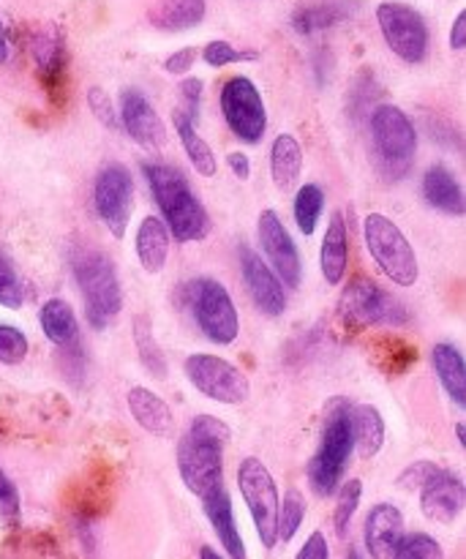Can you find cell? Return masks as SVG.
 I'll use <instances>...</instances> for the list:
<instances>
[{
	"mask_svg": "<svg viewBox=\"0 0 466 559\" xmlns=\"http://www.w3.org/2000/svg\"><path fill=\"white\" fill-rule=\"evenodd\" d=\"M232 440V429L222 418L196 415L178 442V473L183 486L205 500L224 486V448Z\"/></svg>",
	"mask_w": 466,
	"mask_h": 559,
	"instance_id": "6da1fadb",
	"label": "cell"
},
{
	"mask_svg": "<svg viewBox=\"0 0 466 559\" xmlns=\"http://www.w3.org/2000/svg\"><path fill=\"white\" fill-rule=\"evenodd\" d=\"M142 173H145L158 211L167 218L169 235L178 243H191V240L205 238L211 222H207L205 207H202L200 197L194 194L186 175L180 169L167 167V164H145Z\"/></svg>",
	"mask_w": 466,
	"mask_h": 559,
	"instance_id": "7a4b0ae2",
	"label": "cell"
},
{
	"mask_svg": "<svg viewBox=\"0 0 466 559\" xmlns=\"http://www.w3.org/2000/svg\"><path fill=\"white\" fill-rule=\"evenodd\" d=\"M349 413H353V407L347 402H333L325 415L320 448L309 464V484L314 495L320 497H331L342 486L344 473L349 467V456L355 451Z\"/></svg>",
	"mask_w": 466,
	"mask_h": 559,
	"instance_id": "3957f363",
	"label": "cell"
},
{
	"mask_svg": "<svg viewBox=\"0 0 466 559\" xmlns=\"http://www.w3.org/2000/svg\"><path fill=\"white\" fill-rule=\"evenodd\" d=\"M74 276L85 300V317L96 331L107 328L123 309V289L109 254L98 249H82L74 254Z\"/></svg>",
	"mask_w": 466,
	"mask_h": 559,
	"instance_id": "277c9868",
	"label": "cell"
},
{
	"mask_svg": "<svg viewBox=\"0 0 466 559\" xmlns=\"http://www.w3.org/2000/svg\"><path fill=\"white\" fill-rule=\"evenodd\" d=\"M363 240L371 260L398 287H415L420 278V262L413 243L385 213H369L363 218Z\"/></svg>",
	"mask_w": 466,
	"mask_h": 559,
	"instance_id": "5b68a950",
	"label": "cell"
},
{
	"mask_svg": "<svg viewBox=\"0 0 466 559\" xmlns=\"http://www.w3.org/2000/svg\"><path fill=\"white\" fill-rule=\"evenodd\" d=\"M371 140L380 156L382 167L391 169L396 178H402L415 162L418 153V129L396 104H380L371 115Z\"/></svg>",
	"mask_w": 466,
	"mask_h": 559,
	"instance_id": "8992f818",
	"label": "cell"
},
{
	"mask_svg": "<svg viewBox=\"0 0 466 559\" xmlns=\"http://www.w3.org/2000/svg\"><path fill=\"white\" fill-rule=\"evenodd\" d=\"M238 489L243 495L246 508L251 513L260 544L273 549L278 544V486L273 480L271 469L256 456H246L238 467Z\"/></svg>",
	"mask_w": 466,
	"mask_h": 559,
	"instance_id": "52a82bcc",
	"label": "cell"
},
{
	"mask_svg": "<svg viewBox=\"0 0 466 559\" xmlns=\"http://www.w3.org/2000/svg\"><path fill=\"white\" fill-rule=\"evenodd\" d=\"M191 311L207 342L229 347L240 336V314L229 289L218 278H196L191 284Z\"/></svg>",
	"mask_w": 466,
	"mask_h": 559,
	"instance_id": "ba28073f",
	"label": "cell"
},
{
	"mask_svg": "<svg viewBox=\"0 0 466 559\" xmlns=\"http://www.w3.org/2000/svg\"><path fill=\"white\" fill-rule=\"evenodd\" d=\"M338 314L347 325L369 328V325H404L407 311L402 300L393 298L385 287L369 276H358L344 287L338 300Z\"/></svg>",
	"mask_w": 466,
	"mask_h": 559,
	"instance_id": "9c48e42d",
	"label": "cell"
},
{
	"mask_svg": "<svg viewBox=\"0 0 466 559\" xmlns=\"http://www.w3.org/2000/svg\"><path fill=\"white\" fill-rule=\"evenodd\" d=\"M183 369L191 385H194L202 396L211 399V402L238 407V404H243L246 399L251 396L249 377H246L235 364L218 358V355H191V358H186Z\"/></svg>",
	"mask_w": 466,
	"mask_h": 559,
	"instance_id": "30bf717a",
	"label": "cell"
},
{
	"mask_svg": "<svg viewBox=\"0 0 466 559\" xmlns=\"http://www.w3.org/2000/svg\"><path fill=\"white\" fill-rule=\"evenodd\" d=\"M222 115L229 131L246 145L262 142L267 131V109L262 93L249 76H232L222 87Z\"/></svg>",
	"mask_w": 466,
	"mask_h": 559,
	"instance_id": "8fae6325",
	"label": "cell"
},
{
	"mask_svg": "<svg viewBox=\"0 0 466 559\" xmlns=\"http://www.w3.org/2000/svg\"><path fill=\"white\" fill-rule=\"evenodd\" d=\"M382 38L404 63H420L429 52V27L418 9L407 3H382L377 9Z\"/></svg>",
	"mask_w": 466,
	"mask_h": 559,
	"instance_id": "7c38bea8",
	"label": "cell"
},
{
	"mask_svg": "<svg viewBox=\"0 0 466 559\" xmlns=\"http://www.w3.org/2000/svg\"><path fill=\"white\" fill-rule=\"evenodd\" d=\"M93 205L104 227L112 233V238H123L131 222V207H134V178L123 164H107L96 175L93 186Z\"/></svg>",
	"mask_w": 466,
	"mask_h": 559,
	"instance_id": "4fadbf2b",
	"label": "cell"
},
{
	"mask_svg": "<svg viewBox=\"0 0 466 559\" xmlns=\"http://www.w3.org/2000/svg\"><path fill=\"white\" fill-rule=\"evenodd\" d=\"M256 235H260V246L265 251L267 262H271V271L278 276V282H284L292 289L300 287V282H303V257H300L289 229L284 227L282 216L271 211V207L262 211L260 222H256Z\"/></svg>",
	"mask_w": 466,
	"mask_h": 559,
	"instance_id": "5bb4252c",
	"label": "cell"
},
{
	"mask_svg": "<svg viewBox=\"0 0 466 559\" xmlns=\"http://www.w3.org/2000/svg\"><path fill=\"white\" fill-rule=\"evenodd\" d=\"M120 123H123L126 134L145 151L158 153L167 145V126L158 118L145 93L136 91V87H126L120 93Z\"/></svg>",
	"mask_w": 466,
	"mask_h": 559,
	"instance_id": "9a60e30c",
	"label": "cell"
},
{
	"mask_svg": "<svg viewBox=\"0 0 466 559\" xmlns=\"http://www.w3.org/2000/svg\"><path fill=\"white\" fill-rule=\"evenodd\" d=\"M240 271H243L246 289L262 314L282 317L287 311V289L271 271V265L249 246H240Z\"/></svg>",
	"mask_w": 466,
	"mask_h": 559,
	"instance_id": "2e32d148",
	"label": "cell"
},
{
	"mask_svg": "<svg viewBox=\"0 0 466 559\" xmlns=\"http://www.w3.org/2000/svg\"><path fill=\"white\" fill-rule=\"evenodd\" d=\"M33 60H36L38 76H41V85L47 91L49 102L52 104H65V44L63 36L58 33V27H47V31H38L33 36Z\"/></svg>",
	"mask_w": 466,
	"mask_h": 559,
	"instance_id": "e0dca14e",
	"label": "cell"
},
{
	"mask_svg": "<svg viewBox=\"0 0 466 559\" xmlns=\"http://www.w3.org/2000/svg\"><path fill=\"white\" fill-rule=\"evenodd\" d=\"M464 480L456 473L437 469L434 478L420 489V511L437 524H453L464 511Z\"/></svg>",
	"mask_w": 466,
	"mask_h": 559,
	"instance_id": "ac0fdd59",
	"label": "cell"
},
{
	"mask_svg": "<svg viewBox=\"0 0 466 559\" xmlns=\"http://www.w3.org/2000/svg\"><path fill=\"white\" fill-rule=\"evenodd\" d=\"M404 535V516L396 506L391 502H380L369 511L363 524V540L366 551L371 559H393L396 544Z\"/></svg>",
	"mask_w": 466,
	"mask_h": 559,
	"instance_id": "d6986e66",
	"label": "cell"
},
{
	"mask_svg": "<svg viewBox=\"0 0 466 559\" xmlns=\"http://www.w3.org/2000/svg\"><path fill=\"white\" fill-rule=\"evenodd\" d=\"M202 506H205L207 522H211L213 530H216L218 544L224 546V551H227L229 559H246V544L243 538H240L238 519H235V508H232V500H229V491L222 486V489H216L213 495H207L205 500H202Z\"/></svg>",
	"mask_w": 466,
	"mask_h": 559,
	"instance_id": "ffe728a7",
	"label": "cell"
},
{
	"mask_svg": "<svg viewBox=\"0 0 466 559\" xmlns=\"http://www.w3.org/2000/svg\"><path fill=\"white\" fill-rule=\"evenodd\" d=\"M349 267V229L344 213H333L320 246V271L327 284H344Z\"/></svg>",
	"mask_w": 466,
	"mask_h": 559,
	"instance_id": "44dd1931",
	"label": "cell"
},
{
	"mask_svg": "<svg viewBox=\"0 0 466 559\" xmlns=\"http://www.w3.org/2000/svg\"><path fill=\"white\" fill-rule=\"evenodd\" d=\"M129 413L131 418L136 420V426H140L142 431H147V435H156V437H167L169 431L175 429V415H172V407H169L167 402H164L158 393L147 391V388L136 385L129 391Z\"/></svg>",
	"mask_w": 466,
	"mask_h": 559,
	"instance_id": "7402d4cb",
	"label": "cell"
},
{
	"mask_svg": "<svg viewBox=\"0 0 466 559\" xmlns=\"http://www.w3.org/2000/svg\"><path fill=\"white\" fill-rule=\"evenodd\" d=\"M136 260H140L142 271L156 276V273L164 271L169 257V229L162 218L147 216L140 222V229H136Z\"/></svg>",
	"mask_w": 466,
	"mask_h": 559,
	"instance_id": "603a6c76",
	"label": "cell"
},
{
	"mask_svg": "<svg viewBox=\"0 0 466 559\" xmlns=\"http://www.w3.org/2000/svg\"><path fill=\"white\" fill-rule=\"evenodd\" d=\"M423 197L434 211L447 216H464V189L456 175L442 164L426 169L423 175Z\"/></svg>",
	"mask_w": 466,
	"mask_h": 559,
	"instance_id": "cb8c5ba5",
	"label": "cell"
},
{
	"mask_svg": "<svg viewBox=\"0 0 466 559\" xmlns=\"http://www.w3.org/2000/svg\"><path fill=\"white\" fill-rule=\"evenodd\" d=\"M41 331L55 347L74 349L80 347V322H76L74 309L63 298H49L38 311Z\"/></svg>",
	"mask_w": 466,
	"mask_h": 559,
	"instance_id": "d4e9b609",
	"label": "cell"
},
{
	"mask_svg": "<svg viewBox=\"0 0 466 559\" xmlns=\"http://www.w3.org/2000/svg\"><path fill=\"white\" fill-rule=\"evenodd\" d=\"M431 364H434L437 377H440L442 388H445L447 396L453 399L458 409L466 407V360L462 349L456 344H437L431 349Z\"/></svg>",
	"mask_w": 466,
	"mask_h": 559,
	"instance_id": "484cf974",
	"label": "cell"
},
{
	"mask_svg": "<svg viewBox=\"0 0 466 559\" xmlns=\"http://www.w3.org/2000/svg\"><path fill=\"white\" fill-rule=\"evenodd\" d=\"M303 175V147L292 134H278L271 145V178L278 191H292Z\"/></svg>",
	"mask_w": 466,
	"mask_h": 559,
	"instance_id": "4316f807",
	"label": "cell"
},
{
	"mask_svg": "<svg viewBox=\"0 0 466 559\" xmlns=\"http://www.w3.org/2000/svg\"><path fill=\"white\" fill-rule=\"evenodd\" d=\"M147 20L158 31H189L205 20V0H156Z\"/></svg>",
	"mask_w": 466,
	"mask_h": 559,
	"instance_id": "83f0119b",
	"label": "cell"
},
{
	"mask_svg": "<svg viewBox=\"0 0 466 559\" xmlns=\"http://www.w3.org/2000/svg\"><path fill=\"white\" fill-rule=\"evenodd\" d=\"M172 123H175V131H178V136H180V145H183L186 156H189L191 167H194L202 178H213L218 169L216 153H213V147L202 140L200 131H196L194 120L178 109V112L172 115Z\"/></svg>",
	"mask_w": 466,
	"mask_h": 559,
	"instance_id": "f1b7e54d",
	"label": "cell"
},
{
	"mask_svg": "<svg viewBox=\"0 0 466 559\" xmlns=\"http://www.w3.org/2000/svg\"><path fill=\"white\" fill-rule=\"evenodd\" d=\"M349 420H353L355 448L366 459H374L382 451V445H385V420H382L380 409L363 404V407H355L349 413Z\"/></svg>",
	"mask_w": 466,
	"mask_h": 559,
	"instance_id": "f546056e",
	"label": "cell"
},
{
	"mask_svg": "<svg viewBox=\"0 0 466 559\" xmlns=\"http://www.w3.org/2000/svg\"><path fill=\"white\" fill-rule=\"evenodd\" d=\"M322 211H325V191H322V186L306 183L295 191L292 216H295V224H298V229L303 238H311V235L316 233Z\"/></svg>",
	"mask_w": 466,
	"mask_h": 559,
	"instance_id": "4dcf8cb0",
	"label": "cell"
},
{
	"mask_svg": "<svg viewBox=\"0 0 466 559\" xmlns=\"http://www.w3.org/2000/svg\"><path fill=\"white\" fill-rule=\"evenodd\" d=\"M134 344H136V355H140V360H142V366H145L147 374H153L156 380H162V377L167 374V358H164L162 347H158V342H156L151 317H145V314L134 317Z\"/></svg>",
	"mask_w": 466,
	"mask_h": 559,
	"instance_id": "1f68e13d",
	"label": "cell"
},
{
	"mask_svg": "<svg viewBox=\"0 0 466 559\" xmlns=\"http://www.w3.org/2000/svg\"><path fill=\"white\" fill-rule=\"evenodd\" d=\"M374 360L385 374H404L418 360V347L407 338L385 336L374 344Z\"/></svg>",
	"mask_w": 466,
	"mask_h": 559,
	"instance_id": "d6a6232c",
	"label": "cell"
},
{
	"mask_svg": "<svg viewBox=\"0 0 466 559\" xmlns=\"http://www.w3.org/2000/svg\"><path fill=\"white\" fill-rule=\"evenodd\" d=\"M347 20V9L336 3H320V5H306L292 14V27L300 36H311V33L327 31V27L338 25Z\"/></svg>",
	"mask_w": 466,
	"mask_h": 559,
	"instance_id": "836d02e7",
	"label": "cell"
},
{
	"mask_svg": "<svg viewBox=\"0 0 466 559\" xmlns=\"http://www.w3.org/2000/svg\"><path fill=\"white\" fill-rule=\"evenodd\" d=\"M360 500H363V484L358 478L347 480L344 486H338V500L336 511H333V527H336L338 538H347L349 524H353L355 511L360 508Z\"/></svg>",
	"mask_w": 466,
	"mask_h": 559,
	"instance_id": "e575fe53",
	"label": "cell"
},
{
	"mask_svg": "<svg viewBox=\"0 0 466 559\" xmlns=\"http://www.w3.org/2000/svg\"><path fill=\"white\" fill-rule=\"evenodd\" d=\"M306 519V497L298 489H289L284 495L282 508H278V540L289 544V540L298 535V530L303 527Z\"/></svg>",
	"mask_w": 466,
	"mask_h": 559,
	"instance_id": "d590c367",
	"label": "cell"
},
{
	"mask_svg": "<svg viewBox=\"0 0 466 559\" xmlns=\"http://www.w3.org/2000/svg\"><path fill=\"white\" fill-rule=\"evenodd\" d=\"M393 559H445L440 540L431 538L426 533H409L402 535V540L396 544Z\"/></svg>",
	"mask_w": 466,
	"mask_h": 559,
	"instance_id": "8d00e7d4",
	"label": "cell"
},
{
	"mask_svg": "<svg viewBox=\"0 0 466 559\" xmlns=\"http://www.w3.org/2000/svg\"><path fill=\"white\" fill-rule=\"evenodd\" d=\"M25 300V287H22L20 273L14 271L11 260L0 254V306L5 309H20Z\"/></svg>",
	"mask_w": 466,
	"mask_h": 559,
	"instance_id": "74e56055",
	"label": "cell"
},
{
	"mask_svg": "<svg viewBox=\"0 0 466 559\" xmlns=\"http://www.w3.org/2000/svg\"><path fill=\"white\" fill-rule=\"evenodd\" d=\"M27 358V336L14 325H0V364L16 366Z\"/></svg>",
	"mask_w": 466,
	"mask_h": 559,
	"instance_id": "f35d334b",
	"label": "cell"
},
{
	"mask_svg": "<svg viewBox=\"0 0 466 559\" xmlns=\"http://www.w3.org/2000/svg\"><path fill=\"white\" fill-rule=\"evenodd\" d=\"M202 58H205L207 66L213 69H224L229 63H240V60H254L256 52H238L229 41H211L205 49H202Z\"/></svg>",
	"mask_w": 466,
	"mask_h": 559,
	"instance_id": "ab89813d",
	"label": "cell"
},
{
	"mask_svg": "<svg viewBox=\"0 0 466 559\" xmlns=\"http://www.w3.org/2000/svg\"><path fill=\"white\" fill-rule=\"evenodd\" d=\"M87 107H91V112L96 115L98 123H104L107 129H118V115H115L112 98L104 93V87L93 85L91 91H87Z\"/></svg>",
	"mask_w": 466,
	"mask_h": 559,
	"instance_id": "60d3db41",
	"label": "cell"
},
{
	"mask_svg": "<svg viewBox=\"0 0 466 559\" xmlns=\"http://www.w3.org/2000/svg\"><path fill=\"white\" fill-rule=\"evenodd\" d=\"M437 469H440V467H434L431 462L409 464V467L402 473V478H398V486H402V489H409V491H415V489L420 491L426 484H429L431 478H434Z\"/></svg>",
	"mask_w": 466,
	"mask_h": 559,
	"instance_id": "b9f144b4",
	"label": "cell"
},
{
	"mask_svg": "<svg viewBox=\"0 0 466 559\" xmlns=\"http://www.w3.org/2000/svg\"><path fill=\"white\" fill-rule=\"evenodd\" d=\"M0 513H3L9 522L20 519V495H16V486L11 484L9 475L0 469Z\"/></svg>",
	"mask_w": 466,
	"mask_h": 559,
	"instance_id": "7bdbcfd3",
	"label": "cell"
},
{
	"mask_svg": "<svg viewBox=\"0 0 466 559\" xmlns=\"http://www.w3.org/2000/svg\"><path fill=\"white\" fill-rule=\"evenodd\" d=\"M180 98H183L186 109H189V112H183V109H180V112L189 115V118L196 123V118H200L202 80H183V82H180Z\"/></svg>",
	"mask_w": 466,
	"mask_h": 559,
	"instance_id": "ee69618b",
	"label": "cell"
},
{
	"mask_svg": "<svg viewBox=\"0 0 466 559\" xmlns=\"http://www.w3.org/2000/svg\"><path fill=\"white\" fill-rule=\"evenodd\" d=\"M295 559H331V546H327L325 533H320V530L311 533L309 538H306V544L300 546Z\"/></svg>",
	"mask_w": 466,
	"mask_h": 559,
	"instance_id": "f6af8a7d",
	"label": "cell"
},
{
	"mask_svg": "<svg viewBox=\"0 0 466 559\" xmlns=\"http://www.w3.org/2000/svg\"><path fill=\"white\" fill-rule=\"evenodd\" d=\"M194 60H196V49L186 47V49H178V52L169 55V58L164 60V69H167L169 74H189L191 66H194Z\"/></svg>",
	"mask_w": 466,
	"mask_h": 559,
	"instance_id": "bcb514c9",
	"label": "cell"
},
{
	"mask_svg": "<svg viewBox=\"0 0 466 559\" xmlns=\"http://www.w3.org/2000/svg\"><path fill=\"white\" fill-rule=\"evenodd\" d=\"M227 164H229V169L238 175V180H249L251 178V162H249V156H246V153L232 151L227 156Z\"/></svg>",
	"mask_w": 466,
	"mask_h": 559,
	"instance_id": "7dc6e473",
	"label": "cell"
},
{
	"mask_svg": "<svg viewBox=\"0 0 466 559\" xmlns=\"http://www.w3.org/2000/svg\"><path fill=\"white\" fill-rule=\"evenodd\" d=\"M451 47L456 49V52H462L466 47V14L456 16V22H453V31H451Z\"/></svg>",
	"mask_w": 466,
	"mask_h": 559,
	"instance_id": "c3c4849f",
	"label": "cell"
},
{
	"mask_svg": "<svg viewBox=\"0 0 466 559\" xmlns=\"http://www.w3.org/2000/svg\"><path fill=\"white\" fill-rule=\"evenodd\" d=\"M11 55V44H9V31H5L3 20H0V63H5Z\"/></svg>",
	"mask_w": 466,
	"mask_h": 559,
	"instance_id": "681fc988",
	"label": "cell"
},
{
	"mask_svg": "<svg viewBox=\"0 0 466 559\" xmlns=\"http://www.w3.org/2000/svg\"><path fill=\"white\" fill-rule=\"evenodd\" d=\"M200 559H224V557L218 555V551L213 549V546H202V551H200Z\"/></svg>",
	"mask_w": 466,
	"mask_h": 559,
	"instance_id": "f907efd6",
	"label": "cell"
},
{
	"mask_svg": "<svg viewBox=\"0 0 466 559\" xmlns=\"http://www.w3.org/2000/svg\"><path fill=\"white\" fill-rule=\"evenodd\" d=\"M456 435H458V442H462V445H464V442H466V435H464V424H458V426H456Z\"/></svg>",
	"mask_w": 466,
	"mask_h": 559,
	"instance_id": "816d5d0a",
	"label": "cell"
},
{
	"mask_svg": "<svg viewBox=\"0 0 466 559\" xmlns=\"http://www.w3.org/2000/svg\"><path fill=\"white\" fill-rule=\"evenodd\" d=\"M349 559H363V555L358 549H349Z\"/></svg>",
	"mask_w": 466,
	"mask_h": 559,
	"instance_id": "f5cc1de1",
	"label": "cell"
}]
</instances>
